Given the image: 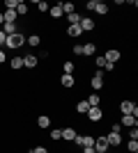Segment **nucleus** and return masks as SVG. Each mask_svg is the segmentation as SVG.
<instances>
[{
	"mask_svg": "<svg viewBox=\"0 0 138 153\" xmlns=\"http://www.w3.org/2000/svg\"><path fill=\"white\" fill-rule=\"evenodd\" d=\"M81 34H83L81 25H67V37H72V39H78Z\"/></svg>",
	"mask_w": 138,
	"mask_h": 153,
	"instance_id": "a211bd4d",
	"label": "nucleus"
},
{
	"mask_svg": "<svg viewBox=\"0 0 138 153\" xmlns=\"http://www.w3.org/2000/svg\"><path fill=\"white\" fill-rule=\"evenodd\" d=\"M30 153H51V151H48L46 146H32V151H30Z\"/></svg>",
	"mask_w": 138,
	"mask_h": 153,
	"instance_id": "473e14b6",
	"label": "nucleus"
},
{
	"mask_svg": "<svg viewBox=\"0 0 138 153\" xmlns=\"http://www.w3.org/2000/svg\"><path fill=\"white\" fill-rule=\"evenodd\" d=\"M90 87L97 91V94H99V89L104 87V71H101V69H97L94 73H92V78H90Z\"/></svg>",
	"mask_w": 138,
	"mask_h": 153,
	"instance_id": "7ed1b4c3",
	"label": "nucleus"
},
{
	"mask_svg": "<svg viewBox=\"0 0 138 153\" xmlns=\"http://www.w3.org/2000/svg\"><path fill=\"white\" fill-rule=\"evenodd\" d=\"M78 25H81L83 32H94V30H97V23H94V19H90V16H83Z\"/></svg>",
	"mask_w": 138,
	"mask_h": 153,
	"instance_id": "0eeeda50",
	"label": "nucleus"
},
{
	"mask_svg": "<svg viewBox=\"0 0 138 153\" xmlns=\"http://www.w3.org/2000/svg\"><path fill=\"white\" fill-rule=\"evenodd\" d=\"M7 62V53H5V48H0V64H5Z\"/></svg>",
	"mask_w": 138,
	"mask_h": 153,
	"instance_id": "e433bc0d",
	"label": "nucleus"
},
{
	"mask_svg": "<svg viewBox=\"0 0 138 153\" xmlns=\"http://www.w3.org/2000/svg\"><path fill=\"white\" fill-rule=\"evenodd\" d=\"M97 41H87V44H83V53L81 55H85V57H94L97 55Z\"/></svg>",
	"mask_w": 138,
	"mask_h": 153,
	"instance_id": "f8f14e48",
	"label": "nucleus"
},
{
	"mask_svg": "<svg viewBox=\"0 0 138 153\" xmlns=\"http://www.w3.org/2000/svg\"><path fill=\"white\" fill-rule=\"evenodd\" d=\"M72 53H74V55H81V53H83V44H76L72 48Z\"/></svg>",
	"mask_w": 138,
	"mask_h": 153,
	"instance_id": "72a5a7b5",
	"label": "nucleus"
},
{
	"mask_svg": "<svg viewBox=\"0 0 138 153\" xmlns=\"http://www.w3.org/2000/svg\"><path fill=\"white\" fill-rule=\"evenodd\" d=\"M85 9L87 12H97V14H101V16H108V5H106L104 0H87Z\"/></svg>",
	"mask_w": 138,
	"mask_h": 153,
	"instance_id": "f03ea898",
	"label": "nucleus"
},
{
	"mask_svg": "<svg viewBox=\"0 0 138 153\" xmlns=\"http://www.w3.org/2000/svg\"><path fill=\"white\" fill-rule=\"evenodd\" d=\"M76 12V5H74V2H62V14H74Z\"/></svg>",
	"mask_w": 138,
	"mask_h": 153,
	"instance_id": "c85d7f7f",
	"label": "nucleus"
},
{
	"mask_svg": "<svg viewBox=\"0 0 138 153\" xmlns=\"http://www.w3.org/2000/svg\"><path fill=\"white\" fill-rule=\"evenodd\" d=\"M26 46H30V48H39V46H41V34H37V32L28 34V37H26Z\"/></svg>",
	"mask_w": 138,
	"mask_h": 153,
	"instance_id": "ddd939ff",
	"label": "nucleus"
},
{
	"mask_svg": "<svg viewBox=\"0 0 138 153\" xmlns=\"http://www.w3.org/2000/svg\"><path fill=\"white\" fill-rule=\"evenodd\" d=\"M14 12H16V16H28V2L19 0V2H16V9H14Z\"/></svg>",
	"mask_w": 138,
	"mask_h": 153,
	"instance_id": "4be33fe9",
	"label": "nucleus"
},
{
	"mask_svg": "<svg viewBox=\"0 0 138 153\" xmlns=\"http://www.w3.org/2000/svg\"><path fill=\"white\" fill-rule=\"evenodd\" d=\"M85 117H87L90 123H99L101 119H104V108H101V105H99V108H90L85 112Z\"/></svg>",
	"mask_w": 138,
	"mask_h": 153,
	"instance_id": "20e7f679",
	"label": "nucleus"
},
{
	"mask_svg": "<svg viewBox=\"0 0 138 153\" xmlns=\"http://www.w3.org/2000/svg\"><path fill=\"white\" fill-rule=\"evenodd\" d=\"M2 19H5V23H16V19H19V16H16V12H14V9H5V12H2Z\"/></svg>",
	"mask_w": 138,
	"mask_h": 153,
	"instance_id": "5701e85b",
	"label": "nucleus"
},
{
	"mask_svg": "<svg viewBox=\"0 0 138 153\" xmlns=\"http://www.w3.org/2000/svg\"><path fill=\"white\" fill-rule=\"evenodd\" d=\"M120 57H122V53H120L118 48H108V51L104 53V59H106V62H111V64H118Z\"/></svg>",
	"mask_w": 138,
	"mask_h": 153,
	"instance_id": "423d86ee",
	"label": "nucleus"
},
{
	"mask_svg": "<svg viewBox=\"0 0 138 153\" xmlns=\"http://www.w3.org/2000/svg\"><path fill=\"white\" fill-rule=\"evenodd\" d=\"M74 85H76V78L72 73H62L60 76V87H65V89H72Z\"/></svg>",
	"mask_w": 138,
	"mask_h": 153,
	"instance_id": "9d476101",
	"label": "nucleus"
},
{
	"mask_svg": "<svg viewBox=\"0 0 138 153\" xmlns=\"http://www.w3.org/2000/svg\"><path fill=\"white\" fill-rule=\"evenodd\" d=\"M0 30L9 37V34H16V32H19V25H16V23H2V27H0Z\"/></svg>",
	"mask_w": 138,
	"mask_h": 153,
	"instance_id": "aec40b11",
	"label": "nucleus"
},
{
	"mask_svg": "<svg viewBox=\"0 0 138 153\" xmlns=\"http://www.w3.org/2000/svg\"><path fill=\"white\" fill-rule=\"evenodd\" d=\"M76 135H78V130H76L74 126H65V128H62V140H65V142H72V144H74Z\"/></svg>",
	"mask_w": 138,
	"mask_h": 153,
	"instance_id": "1a4fd4ad",
	"label": "nucleus"
},
{
	"mask_svg": "<svg viewBox=\"0 0 138 153\" xmlns=\"http://www.w3.org/2000/svg\"><path fill=\"white\" fill-rule=\"evenodd\" d=\"M106 64H108V62L104 59V55H97V57H94V69H101V71H104Z\"/></svg>",
	"mask_w": 138,
	"mask_h": 153,
	"instance_id": "c756f323",
	"label": "nucleus"
},
{
	"mask_svg": "<svg viewBox=\"0 0 138 153\" xmlns=\"http://www.w3.org/2000/svg\"><path fill=\"white\" fill-rule=\"evenodd\" d=\"M81 19H83V16H81L78 12H74V14H67V23H69V25H78V23H81Z\"/></svg>",
	"mask_w": 138,
	"mask_h": 153,
	"instance_id": "b1692460",
	"label": "nucleus"
},
{
	"mask_svg": "<svg viewBox=\"0 0 138 153\" xmlns=\"http://www.w3.org/2000/svg\"><path fill=\"white\" fill-rule=\"evenodd\" d=\"M94 151L97 153H108L111 151L108 142H106V135H94Z\"/></svg>",
	"mask_w": 138,
	"mask_h": 153,
	"instance_id": "39448f33",
	"label": "nucleus"
},
{
	"mask_svg": "<svg viewBox=\"0 0 138 153\" xmlns=\"http://www.w3.org/2000/svg\"><path fill=\"white\" fill-rule=\"evenodd\" d=\"M23 46H26V34H23V32L9 34V37L5 39V48H9V51H19V48H23Z\"/></svg>",
	"mask_w": 138,
	"mask_h": 153,
	"instance_id": "f257e3e1",
	"label": "nucleus"
},
{
	"mask_svg": "<svg viewBox=\"0 0 138 153\" xmlns=\"http://www.w3.org/2000/svg\"><path fill=\"white\" fill-rule=\"evenodd\" d=\"M74 110H76V114H85L87 110H90V105H87V101H76V105H74Z\"/></svg>",
	"mask_w": 138,
	"mask_h": 153,
	"instance_id": "6ab92c4d",
	"label": "nucleus"
},
{
	"mask_svg": "<svg viewBox=\"0 0 138 153\" xmlns=\"http://www.w3.org/2000/svg\"><path fill=\"white\" fill-rule=\"evenodd\" d=\"M133 108H136V103H133L131 98H124V101L120 103V112H122V114H131Z\"/></svg>",
	"mask_w": 138,
	"mask_h": 153,
	"instance_id": "2eb2a0df",
	"label": "nucleus"
},
{
	"mask_svg": "<svg viewBox=\"0 0 138 153\" xmlns=\"http://www.w3.org/2000/svg\"><path fill=\"white\" fill-rule=\"evenodd\" d=\"M83 153H97V151H94V146H85V149H83Z\"/></svg>",
	"mask_w": 138,
	"mask_h": 153,
	"instance_id": "ea45409f",
	"label": "nucleus"
},
{
	"mask_svg": "<svg viewBox=\"0 0 138 153\" xmlns=\"http://www.w3.org/2000/svg\"><path fill=\"white\" fill-rule=\"evenodd\" d=\"M127 149H129V153H138V140H129Z\"/></svg>",
	"mask_w": 138,
	"mask_h": 153,
	"instance_id": "7c9ffc66",
	"label": "nucleus"
},
{
	"mask_svg": "<svg viewBox=\"0 0 138 153\" xmlns=\"http://www.w3.org/2000/svg\"><path fill=\"white\" fill-rule=\"evenodd\" d=\"M106 142H108V146L118 149L120 144H122V135H120V133H106Z\"/></svg>",
	"mask_w": 138,
	"mask_h": 153,
	"instance_id": "4468645a",
	"label": "nucleus"
},
{
	"mask_svg": "<svg viewBox=\"0 0 138 153\" xmlns=\"http://www.w3.org/2000/svg\"><path fill=\"white\" fill-rule=\"evenodd\" d=\"M104 71H108V73H111V71H115V64H111V62H108V64L104 66Z\"/></svg>",
	"mask_w": 138,
	"mask_h": 153,
	"instance_id": "58836bf2",
	"label": "nucleus"
},
{
	"mask_svg": "<svg viewBox=\"0 0 138 153\" xmlns=\"http://www.w3.org/2000/svg\"><path fill=\"white\" fill-rule=\"evenodd\" d=\"M48 137H51L53 142H60L62 140V128H53L51 133H48Z\"/></svg>",
	"mask_w": 138,
	"mask_h": 153,
	"instance_id": "bb28decb",
	"label": "nucleus"
},
{
	"mask_svg": "<svg viewBox=\"0 0 138 153\" xmlns=\"http://www.w3.org/2000/svg\"><path fill=\"white\" fill-rule=\"evenodd\" d=\"M48 16H51L53 21L62 19V16H65V14H62V2H58V5H53L51 9H48Z\"/></svg>",
	"mask_w": 138,
	"mask_h": 153,
	"instance_id": "dca6fc26",
	"label": "nucleus"
},
{
	"mask_svg": "<svg viewBox=\"0 0 138 153\" xmlns=\"http://www.w3.org/2000/svg\"><path fill=\"white\" fill-rule=\"evenodd\" d=\"M5 39H7V34L2 30H0V48H2V46H5Z\"/></svg>",
	"mask_w": 138,
	"mask_h": 153,
	"instance_id": "4c0bfd02",
	"label": "nucleus"
},
{
	"mask_svg": "<svg viewBox=\"0 0 138 153\" xmlns=\"http://www.w3.org/2000/svg\"><path fill=\"white\" fill-rule=\"evenodd\" d=\"M7 62H9V66H12L14 71L23 69V57H12V59H7Z\"/></svg>",
	"mask_w": 138,
	"mask_h": 153,
	"instance_id": "393cba45",
	"label": "nucleus"
},
{
	"mask_svg": "<svg viewBox=\"0 0 138 153\" xmlns=\"http://www.w3.org/2000/svg\"><path fill=\"white\" fill-rule=\"evenodd\" d=\"M85 101H87L90 108H99V105H101V96H99L97 91H92L90 96H85Z\"/></svg>",
	"mask_w": 138,
	"mask_h": 153,
	"instance_id": "f3484780",
	"label": "nucleus"
},
{
	"mask_svg": "<svg viewBox=\"0 0 138 153\" xmlns=\"http://www.w3.org/2000/svg\"><path fill=\"white\" fill-rule=\"evenodd\" d=\"M48 126H51V117H48V114H39V117H37V128L44 130V128H48Z\"/></svg>",
	"mask_w": 138,
	"mask_h": 153,
	"instance_id": "412c9836",
	"label": "nucleus"
},
{
	"mask_svg": "<svg viewBox=\"0 0 138 153\" xmlns=\"http://www.w3.org/2000/svg\"><path fill=\"white\" fill-rule=\"evenodd\" d=\"M129 140H138V128H131V130H129Z\"/></svg>",
	"mask_w": 138,
	"mask_h": 153,
	"instance_id": "c9c22d12",
	"label": "nucleus"
},
{
	"mask_svg": "<svg viewBox=\"0 0 138 153\" xmlns=\"http://www.w3.org/2000/svg\"><path fill=\"white\" fill-rule=\"evenodd\" d=\"M37 64H39V57H37V55H32V53L23 55V66H26V69H37Z\"/></svg>",
	"mask_w": 138,
	"mask_h": 153,
	"instance_id": "9b49d317",
	"label": "nucleus"
},
{
	"mask_svg": "<svg viewBox=\"0 0 138 153\" xmlns=\"http://www.w3.org/2000/svg\"><path fill=\"white\" fill-rule=\"evenodd\" d=\"M120 130H122V126H120L118 121H113L111 123V133H120Z\"/></svg>",
	"mask_w": 138,
	"mask_h": 153,
	"instance_id": "f704fd0d",
	"label": "nucleus"
},
{
	"mask_svg": "<svg viewBox=\"0 0 138 153\" xmlns=\"http://www.w3.org/2000/svg\"><path fill=\"white\" fill-rule=\"evenodd\" d=\"M74 71H76V64L69 62V59H65V62H62V73H72L74 76Z\"/></svg>",
	"mask_w": 138,
	"mask_h": 153,
	"instance_id": "a878e982",
	"label": "nucleus"
},
{
	"mask_svg": "<svg viewBox=\"0 0 138 153\" xmlns=\"http://www.w3.org/2000/svg\"><path fill=\"white\" fill-rule=\"evenodd\" d=\"M118 123H120V126H124V128H138V119L131 117V114H122Z\"/></svg>",
	"mask_w": 138,
	"mask_h": 153,
	"instance_id": "6e6552de",
	"label": "nucleus"
},
{
	"mask_svg": "<svg viewBox=\"0 0 138 153\" xmlns=\"http://www.w3.org/2000/svg\"><path fill=\"white\" fill-rule=\"evenodd\" d=\"M16 2L19 0H5V9H16Z\"/></svg>",
	"mask_w": 138,
	"mask_h": 153,
	"instance_id": "2f4dec72",
	"label": "nucleus"
},
{
	"mask_svg": "<svg viewBox=\"0 0 138 153\" xmlns=\"http://www.w3.org/2000/svg\"><path fill=\"white\" fill-rule=\"evenodd\" d=\"M48 9H51V5H48L46 0H37V12H39V14H46Z\"/></svg>",
	"mask_w": 138,
	"mask_h": 153,
	"instance_id": "cd10ccee",
	"label": "nucleus"
}]
</instances>
